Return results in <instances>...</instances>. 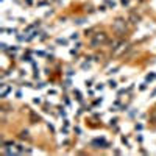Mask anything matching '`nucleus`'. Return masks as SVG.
<instances>
[{
	"label": "nucleus",
	"instance_id": "nucleus-1",
	"mask_svg": "<svg viewBox=\"0 0 156 156\" xmlns=\"http://www.w3.org/2000/svg\"><path fill=\"white\" fill-rule=\"evenodd\" d=\"M106 42V35H105V33H98V35L95 36L92 39V47H98V46H102V44H105Z\"/></svg>",
	"mask_w": 156,
	"mask_h": 156
},
{
	"label": "nucleus",
	"instance_id": "nucleus-2",
	"mask_svg": "<svg viewBox=\"0 0 156 156\" xmlns=\"http://www.w3.org/2000/svg\"><path fill=\"white\" fill-rule=\"evenodd\" d=\"M122 24H125V22H122V20H117L116 22V28L119 30V31H122Z\"/></svg>",
	"mask_w": 156,
	"mask_h": 156
},
{
	"label": "nucleus",
	"instance_id": "nucleus-3",
	"mask_svg": "<svg viewBox=\"0 0 156 156\" xmlns=\"http://www.w3.org/2000/svg\"><path fill=\"white\" fill-rule=\"evenodd\" d=\"M20 137H22V139H30V136H28V133H27V131H24V133H22V134H20Z\"/></svg>",
	"mask_w": 156,
	"mask_h": 156
}]
</instances>
